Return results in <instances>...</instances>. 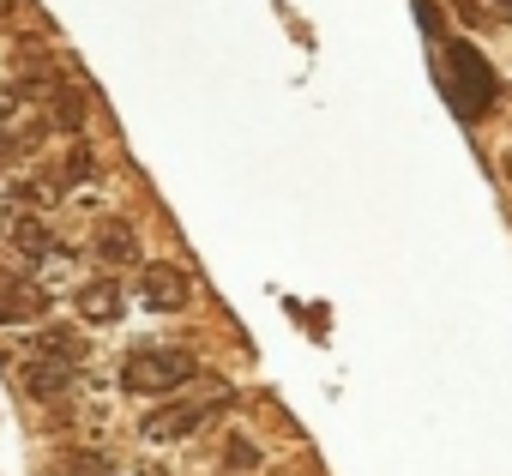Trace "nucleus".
<instances>
[{"label":"nucleus","mask_w":512,"mask_h":476,"mask_svg":"<svg viewBox=\"0 0 512 476\" xmlns=\"http://www.w3.org/2000/svg\"><path fill=\"white\" fill-rule=\"evenodd\" d=\"M193 374H199V362H193L187 350H163V344H145V350H133V356L121 362V386L139 392V398H169V392H181Z\"/></svg>","instance_id":"nucleus-1"},{"label":"nucleus","mask_w":512,"mask_h":476,"mask_svg":"<svg viewBox=\"0 0 512 476\" xmlns=\"http://www.w3.org/2000/svg\"><path fill=\"white\" fill-rule=\"evenodd\" d=\"M446 85H452V103H458L464 121H482V115L494 109V73H488L482 55L464 49V43L446 49Z\"/></svg>","instance_id":"nucleus-2"},{"label":"nucleus","mask_w":512,"mask_h":476,"mask_svg":"<svg viewBox=\"0 0 512 476\" xmlns=\"http://www.w3.org/2000/svg\"><path fill=\"white\" fill-rule=\"evenodd\" d=\"M187 296H193V284H187V272H181L175 260H151V266H139V302H145L151 314H181Z\"/></svg>","instance_id":"nucleus-3"},{"label":"nucleus","mask_w":512,"mask_h":476,"mask_svg":"<svg viewBox=\"0 0 512 476\" xmlns=\"http://www.w3.org/2000/svg\"><path fill=\"white\" fill-rule=\"evenodd\" d=\"M73 374H79L73 362H61V356H43V350H31V356H25V368H19V386H25L31 398H43V404H49V398H61V392L73 386Z\"/></svg>","instance_id":"nucleus-4"},{"label":"nucleus","mask_w":512,"mask_h":476,"mask_svg":"<svg viewBox=\"0 0 512 476\" xmlns=\"http://www.w3.org/2000/svg\"><path fill=\"white\" fill-rule=\"evenodd\" d=\"M217 416V404H163V410H151L145 416V440H181V434H193L199 422H211Z\"/></svg>","instance_id":"nucleus-5"},{"label":"nucleus","mask_w":512,"mask_h":476,"mask_svg":"<svg viewBox=\"0 0 512 476\" xmlns=\"http://www.w3.org/2000/svg\"><path fill=\"white\" fill-rule=\"evenodd\" d=\"M97 260L103 266H139V229L127 217H103L97 223Z\"/></svg>","instance_id":"nucleus-6"},{"label":"nucleus","mask_w":512,"mask_h":476,"mask_svg":"<svg viewBox=\"0 0 512 476\" xmlns=\"http://www.w3.org/2000/svg\"><path fill=\"white\" fill-rule=\"evenodd\" d=\"M73 302H79V314H85L91 326H109V320H121V314H127V290H121V284H109V278L79 284V290H73Z\"/></svg>","instance_id":"nucleus-7"},{"label":"nucleus","mask_w":512,"mask_h":476,"mask_svg":"<svg viewBox=\"0 0 512 476\" xmlns=\"http://www.w3.org/2000/svg\"><path fill=\"white\" fill-rule=\"evenodd\" d=\"M43 103H49V127H61V133H79L85 115H91V97L79 85H61V79L43 91Z\"/></svg>","instance_id":"nucleus-8"},{"label":"nucleus","mask_w":512,"mask_h":476,"mask_svg":"<svg viewBox=\"0 0 512 476\" xmlns=\"http://www.w3.org/2000/svg\"><path fill=\"white\" fill-rule=\"evenodd\" d=\"M7 235H13V248H19L25 260H49V254H55V235H49L37 217H13Z\"/></svg>","instance_id":"nucleus-9"},{"label":"nucleus","mask_w":512,"mask_h":476,"mask_svg":"<svg viewBox=\"0 0 512 476\" xmlns=\"http://www.w3.org/2000/svg\"><path fill=\"white\" fill-rule=\"evenodd\" d=\"M31 350H43V356H61V362H85V338L79 332H67V326H49V332H37V344Z\"/></svg>","instance_id":"nucleus-10"},{"label":"nucleus","mask_w":512,"mask_h":476,"mask_svg":"<svg viewBox=\"0 0 512 476\" xmlns=\"http://www.w3.org/2000/svg\"><path fill=\"white\" fill-rule=\"evenodd\" d=\"M55 470L61 476H109V458H97V452H61Z\"/></svg>","instance_id":"nucleus-11"},{"label":"nucleus","mask_w":512,"mask_h":476,"mask_svg":"<svg viewBox=\"0 0 512 476\" xmlns=\"http://www.w3.org/2000/svg\"><path fill=\"white\" fill-rule=\"evenodd\" d=\"M13 199H19V205H55L61 193H55V181H43V175H37V181H19V187H13Z\"/></svg>","instance_id":"nucleus-12"},{"label":"nucleus","mask_w":512,"mask_h":476,"mask_svg":"<svg viewBox=\"0 0 512 476\" xmlns=\"http://www.w3.org/2000/svg\"><path fill=\"white\" fill-rule=\"evenodd\" d=\"M19 157H25V139L0 127V175H7V169H19Z\"/></svg>","instance_id":"nucleus-13"},{"label":"nucleus","mask_w":512,"mask_h":476,"mask_svg":"<svg viewBox=\"0 0 512 476\" xmlns=\"http://www.w3.org/2000/svg\"><path fill=\"white\" fill-rule=\"evenodd\" d=\"M91 175H97L91 151H85V145H73V151H67V181H91Z\"/></svg>","instance_id":"nucleus-14"},{"label":"nucleus","mask_w":512,"mask_h":476,"mask_svg":"<svg viewBox=\"0 0 512 476\" xmlns=\"http://www.w3.org/2000/svg\"><path fill=\"white\" fill-rule=\"evenodd\" d=\"M229 464L235 470H253V464H260V446H253V440H229Z\"/></svg>","instance_id":"nucleus-15"},{"label":"nucleus","mask_w":512,"mask_h":476,"mask_svg":"<svg viewBox=\"0 0 512 476\" xmlns=\"http://www.w3.org/2000/svg\"><path fill=\"white\" fill-rule=\"evenodd\" d=\"M13 13H19V0H0V25H13Z\"/></svg>","instance_id":"nucleus-16"},{"label":"nucleus","mask_w":512,"mask_h":476,"mask_svg":"<svg viewBox=\"0 0 512 476\" xmlns=\"http://www.w3.org/2000/svg\"><path fill=\"white\" fill-rule=\"evenodd\" d=\"M452 7H458L464 19H482V13H476V0H452Z\"/></svg>","instance_id":"nucleus-17"},{"label":"nucleus","mask_w":512,"mask_h":476,"mask_svg":"<svg viewBox=\"0 0 512 476\" xmlns=\"http://www.w3.org/2000/svg\"><path fill=\"white\" fill-rule=\"evenodd\" d=\"M500 169H506V181H512V151H506V157H500Z\"/></svg>","instance_id":"nucleus-18"},{"label":"nucleus","mask_w":512,"mask_h":476,"mask_svg":"<svg viewBox=\"0 0 512 476\" xmlns=\"http://www.w3.org/2000/svg\"><path fill=\"white\" fill-rule=\"evenodd\" d=\"M500 13H506V19H512V0H500Z\"/></svg>","instance_id":"nucleus-19"},{"label":"nucleus","mask_w":512,"mask_h":476,"mask_svg":"<svg viewBox=\"0 0 512 476\" xmlns=\"http://www.w3.org/2000/svg\"><path fill=\"white\" fill-rule=\"evenodd\" d=\"M0 229H7V217H0Z\"/></svg>","instance_id":"nucleus-20"},{"label":"nucleus","mask_w":512,"mask_h":476,"mask_svg":"<svg viewBox=\"0 0 512 476\" xmlns=\"http://www.w3.org/2000/svg\"><path fill=\"white\" fill-rule=\"evenodd\" d=\"M109 476H115V470H109Z\"/></svg>","instance_id":"nucleus-21"}]
</instances>
